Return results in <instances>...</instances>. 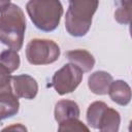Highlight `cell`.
<instances>
[{
    "label": "cell",
    "mask_w": 132,
    "mask_h": 132,
    "mask_svg": "<svg viewBox=\"0 0 132 132\" xmlns=\"http://www.w3.org/2000/svg\"><path fill=\"white\" fill-rule=\"evenodd\" d=\"M11 77L10 73L0 66V94L12 91Z\"/></svg>",
    "instance_id": "obj_17"
},
{
    "label": "cell",
    "mask_w": 132,
    "mask_h": 132,
    "mask_svg": "<svg viewBox=\"0 0 132 132\" xmlns=\"http://www.w3.org/2000/svg\"><path fill=\"white\" fill-rule=\"evenodd\" d=\"M108 105L106 103H104L103 101H95L93 103H91L88 107V110H87V116H86V119H87V122L88 124L96 129L97 128V123H98V120L101 116V113L103 112V110L107 107Z\"/></svg>",
    "instance_id": "obj_14"
},
{
    "label": "cell",
    "mask_w": 132,
    "mask_h": 132,
    "mask_svg": "<svg viewBox=\"0 0 132 132\" xmlns=\"http://www.w3.org/2000/svg\"><path fill=\"white\" fill-rule=\"evenodd\" d=\"M55 120L60 124L70 119H78L80 114L79 106L75 101L63 99L55 105Z\"/></svg>",
    "instance_id": "obj_8"
},
{
    "label": "cell",
    "mask_w": 132,
    "mask_h": 132,
    "mask_svg": "<svg viewBox=\"0 0 132 132\" xmlns=\"http://www.w3.org/2000/svg\"><path fill=\"white\" fill-rule=\"evenodd\" d=\"M0 132H28V130L25 125L18 123V124H12L3 128Z\"/></svg>",
    "instance_id": "obj_18"
},
{
    "label": "cell",
    "mask_w": 132,
    "mask_h": 132,
    "mask_svg": "<svg viewBox=\"0 0 132 132\" xmlns=\"http://www.w3.org/2000/svg\"><path fill=\"white\" fill-rule=\"evenodd\" d=\"M26 18L22 8L10 2L0 12V41L19 52L24 43Z\"/></svg>",
    "instance_id": "obj_1"
},
{
    "label": "cell",
    "mask_w": 132,
    "mask_h": 132,
    "mask_svg": "<svg viewBox=\"0 0 132 132\" xmlns=\"http://www.w3.org/2000/svg\"><path fill=\"white\" fill-rule=\"evenodd\" d=\"M110 99L119 105L126 106L131 100V89L130 86L121 79L114 80L110 84L107 93Z\"/></svg>",
    "instance_id": "obj_11"
},
{
    "label": "cell",
    "mask_w": 132,
    "mask_h": 132,
    "mask_svg": "<svg viewBox=\"0 0 132 132\" xmlns=\"http://www.w3.org/2000/svg\"><path fill=\"white\" fill-rule=\"evenodd\" d=\"M112 81V76L108 72L99 70L95 71L89 76L88 87L91 92L96 95H106Z\"/></svg>",
    "instance_id": "obj_7"
},
{
    "label": "cell",
    "mask_w": 132,
    "mask_h": 132,
    "mask_svg": "<svg viewBox=\"0 0 132 132\" xmlns=\"http://www.w3.org/2000/svg\"><path fill=\"white\" fill-rule=\"evenodd\" d=\"M19 109L20 102L13 91L0 94V121L15 116Z\"/></svg>",
    "instance_id": "obj_12"
},
{
    "label": "cell",
    "mask_w": 132,
    "mask_h": 132,
    "mask_svg": "<svg viewBox=\"0 0 132 132\" xmlns=\"http://www.w3.org/2000/svg\"><path fill=\"white\" fill-rule=\"evenodd\" d=\"M58 132H91L86 124L78 119H70L59 124Z\"/></svg>",
    "instance_id": "obj_16"
},
{
    "label": "cell",
    "mask_w": 132,
    "mask_h": 132,
    "mask_svg": "<svg viewBox=\"0 0 132 132\" xmlns=\"http://www.w3.org/2000/svg\"><path fill=\"white\" fill-rule=\"evenodd\" d=\"M13 93L18 98L33 99L38 93V84L29 74H20L11 77Z\"/></svg>",
    "instance_id": "obj_6"
},
{
    "label": "cell",
    "mask_w": 132,
    "mask_h": 132,
    "mask_svg": "<svg viewBox=\"0 0 132 132\" xmlns=\"http://www.w3.org/2000/svg\"><path fill=\"white\" fill-rule=\"evenodd\" d=\"M60 54L59 45L51 39L35 38L26 46V58L32 65L52 64L59 59Z\"/></svg>",
    "instance_id": "obj_4"
},
{
    "label": "cell",
    "mask_w": 132,
    "mask_h": 132,
    "mask_svg": "<svg viewBox=\"0 0 132 132\" xmlns=\"http://www.w3.org/2000/svg\"><path fill=\"white\" fill-rule=\"evenodd\" d=\"M26 10L33 25L43 32L54 31L63 14L62 3L58 0H31L27 2Z\"/></svg>",
    "instance_id": "obj_3"
},
{
    "label": "cell",
    "mask_w": 132,
    "mask_h": 132,
    "mask_svg": "<svg viewBox=\"0 0 132 132\" xmlns=\"http://www.w3.org/2000/svg\"><path fill=\"white\" fill-rule=\"evenodd\" d=\"M10 3V1H0V12Z\"/></svg>",
    "instance_id": "obj_19"
},
{
    "label": "cell",
    "mask_w": 132,
    "mask_h": 132,
    "mask_svg": "<svg viewBox=\"0 0 132 132\" xmlns=\"http://www.w3.org/2000/svg\"><path fill=\"white\" fill-rule=\"evenodd\" d=\"M121 116L119 111L107 106L101 113L96 129H99L100 132H119Z\"/></svg>",
    "instance_id": "obj_10"
},
{
    "label": "cell",
    "mask_w": 132,
    "mask_h": 132,
    "mask_svg": "<svg viewBox=\"0 0 132 132\" xmlns=\"http://www.w3.org/2000/svg\"><path fill=\"white\" fill-rule=\"evenodd\" d=\"M21 60L18 52L13 50H5L0 53V66L6 69L10 74L20 66Z\"/></svg>",
    "instance_id": "obj_13"
},
{
    "label": "cell",
    "mask_w": 132,
    "mask_h": 132,
    "mask_svg": "<svg viewBox=\"0 0 132 132\" xmlns=\"http://www.w3.org/2000/svg\"><path fill=\"white\" fill-rule=\"evenodd\" d=\"M118 7L114 11V19L118 23L123 25H128L131 20V2L130 1H120L117 2Z\"/></svg>",
    "instance_id": "obj_15"
},
{
    "label": "cell",
    "mask_w": 132,
    "mask_h": 132,
    "mask_svg": "<svg viewBox=\"0 0 132 132\" xmlns=\"http://www.w3.org/2000/svg\"><path fill=\"white\" fill-rule=\"evenodd\" d=\"M66 58L71 64L78 67L82 72H89L95 65V58L91 53L86 50H72L65 54Z\"/></svg>",
    "instance_id": "obj_9"
},
{
    "label": "cell",
    "mask_w": 132,
    "mask_h": 132,
    "mask_svg": "<svg viewBox=\"0 0 132 132\" xmlns=\"http://www.w3.org/2000/svg\"><path fill=\"white\" fill-rule=\"evenodd\" d=\"M84 72L75 65L68 63L57 70L52 77L51 87L59 95H65L73 92L81 82Z\"/></svg>",
    "instance_id": "obj_5"
},
{
    "label": "cell",
    "mask_w": 132,
    "mask_h": 132,
    "mask_svg": "<svg viewBox=\"0 0 132 132\" xmlns=\"http://www.w3.org/2000/svg\"><path fill=\"white\" fill-rule=\"evenodd\" d=\"M99 2L95 0L69 1L65 16V29L73 37L85 36L92 25V19L98 8Z\"/></svg>",
    "instance_id": "obj_2"
}]
</instances>
